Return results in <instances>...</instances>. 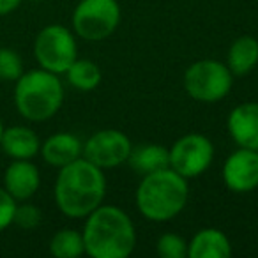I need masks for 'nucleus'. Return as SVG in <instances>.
Masks as SVG:
<instances>
[{
    "mask_svg": "<svg viewBox=\"0 0 258 258\" xmlns=\"http://www.w3.org/2000/svg\"><path fill=\"white\" fill-rule=\"evenodd\" d=\"M53 195L62 214L73 219L87 218L106 197V179L103 170L83 158L76 159L60 168Z\"/></svg>",
    "mask_w": 258,
    "mask_h": 258,
    "instance_id": "f257e3e1",
    "label": "nucleus"
},
{
    "mask_svg": "<svg viewBox=\"0 0 258 258\" xmlns=\"http://www.w3.org/2000/svg\"><path fill=\"white\" fill-rule=\"evenodd\" d=\"M82 235L92 258H127L137 246L133 221L115 205H99L90 212Z\"/></svg>",
    "mask_w": 258,
    "mask_h": 258,
    "instance_id": "f03ea898",
    "label": "nucleus"
},
{
    "mask_svg": "<svg viewBox=\"0 0 258 258\" xmlns=\"http://www.w3.org/2000/svg\"><path fill=\"white\" fill-rule=\"evenodd\" d=\"M187 198V179L175 170L165 168L142 177L137 189V207L144 218L165 223L184 211Z\"/></svg>",
    "mask_w": 258,
    "mask_h": 258,
    "instance_id": "7ed1b4c3",
    "label": "nucleus"
},
{
    "mask_svg": "<svg viewBox=\"0 0 258 258\" xmlns=\"http://www.w3.org/2000/svg\"><path fill=\"white\" fill-rule=\"evenodd\" d=\"M64 89L58 75L46 69H32L16 80L15 104L22 117L30 122H44L62 106Z\"/></svg>",
    "mask_w": 258,
    "mask_h": 258,
    "instance_id": "20e7f679",
    "label": "nucleus"
},
{
    "mask_svg": "<svg viewBox=\"0 0 258 258\" xmlns=\"http://www.w3.org/2000/svg\"><path fill=\"white\" fill-rule=\"evenodd\" d=\"M233 75L226 64L218 60H198L184 73V89L187 96L200 103H216L228 96Z\"/></svg>",
    "mask_w": 258,
    "mask_h": 258,
    "instance_id": "39448f33",
    "label": "nucleus"
},
{
    "mask_svg": "<svg viewBox=\"0 0 258 258\" xmlns=\"http://www.w3.org/2000/svg\"><path fill=\"white\" fill-rule=\"evenodd\" d=\"M120 6L117 0H80L73 13V29L82 39L103 41L117 30Z\"/></svg>",
    "mask_w": 258,
    "mask_h": 258,
    "instance_id": "423d86ee",
    "label": "nucleus"
},
{
    "mask_svg": "<svg viewBox=\"0 0 258 258\" xmlns=\"http://www.w3.org/2000/svg\"><path fill=\"white\" fill-rule=\"evenodd\" d=\"M37 64L55 75H62L78 58L76 39L71 30L62 25H48L37 34L34 43Z\"/></svg>",
    "mask_w": 258,
    "mask_h": 258,
    "instance_id": "0eeeda50",
    "label": "nucleus"
},
{
    "mask_svg": "<svg viewBox=\"0 0 258 258\" xmlns=\"http://www.w3.org/2000/svg\"><path fill=\"white\" fill-rule=\"evenodd\" d=\"M170 151V168L184 179H195L207 172L214 159V145L207 137L189 133L179 138Z\"/></svg>",
    "mask_w": 258,
    "mask_h": 258,
    "instance_id": "6e6552de",
    "label": "nucleus"
},
{
    "mask_svg": "<svg viewBox=\"0 0 258 258\" xmlns=\"http://www.w3.org/2000/svg\"><path fill=\"white\" fill-rule=\"evenodd\" d=\"M133 144L118 129H101L83 144L82 158L97 168H115L124 165L131 154Z\"/></svg>",
    "mask_w": 258,
    "mask_h": 258,
    "instance_id": "1a4fd4ad",
    "label": "nucleus"
},
{
    "mask_svg": "<svg viewBox=\"0 0 258 258\" xmlns=\"http://www.w3.org/2000/svg\"><path fill=\"white\" fill-rule=\"evenodd\" d=\"M223 182L233 193H249L258 187V151L239 147L223 165Z\"/></svg>",
    "mask_w": 258,
    "mask_h": 258,
    "instance_id": "9d476101",
    "label": "nucleus"
},
{
    "mask_svg": "<svg viewBox=\"0 0 258 258\" xmlns=\"http://www.w3.org/2000/svg\"><path fill=\"white\" fill-rule=\"evenodd\" d=\"M228 133L239 147L258 151V103H242L228 115Z\"/></svg>",
    "mask_w": 258,
    "mask_h": 258,
    "instance_id": "9b49d317",
    "label": "nucleus"
},
{
    "mask_svg": "<svg viewBox=\"0 0 258 258\" xmlns=\"http://www.w3.org/2000/svg\"><path fill=\"white\" fill-rule=\"evenodd\" d=\"M41 184L39 170L30 159H15L4 175V189L18 200H29L37 193Z\"/></svg>",
    "mask_w": 258,
    "mask_h": 258,
    "instance_id": "f8f14e48",
    "label": "nucleus"
},
{
    "mask_svg": "<svg viewBox=\"0 0 258 258\" xmlns=\"http://www.w3.org/2000/svg\"><path fill=\"white\" fill-rule=\"evenodd\" d=\"M83 144L80 142L78 137L71 133H57L51 135L43 145H41V154L43 159L51 166H62L76 161L82 158Z\"/></svg>",
    "mask_w": 258,
    "mask_h": 258,
    "instance_id": "ddd939ff",
    "label": "nucleus"
},
{
    "mask_svg": "<svg viewBox=\"0 0 258 258\" xmlns=\"http://www.w3.org/2000/svg\"><path fill=\"white\" fill-rule=\"evenodd\" d=\"M232 244L225 232L218 228H204L195 233L187 244V256L191 258H228Z\"/></svg>",
    "mask_w": 258,
    "mask_h": 258,
    "instance_id": "4468645a",
    "label": "nucleus"
},
{
    "mask_svg": "<svg viewBox=\"0 0 258 258\" xmlns=\"http://www.w3.org/2000/svg\"><path fill=\"white\" fill-rule=\"evenodd\" d=\"M0 147L13 159H32L41 151V142L30 127L13 125L4 129Z\"/></svg>",
    "mask_w": 258,
    "mask_h": 258,
    "instance_id": "2eb2a0df",
    "label": "nucleus"
},
{
    "mask_svg": "<svg viewBox=\"0 0 258 258\" xmlns=\"http://www.w3.org/2000/svg\"><path fill=\"white\" fill-rule=\"evenodd\" d=\"M127 163L138 175L159 172L170 168V151L159 144H138L131 149Z\"/></svg>",
    "mask_w": 258,
    "mask_h": 258,
    "instance_id": "dca6fc26",
    "label": "nucleus"
},
{
    "mask_svg": "<svg viewBox=\"0 0 258 258\" xmlns=\"http://www.w3.org/2000/svg\"><path fill=\"white\" fill-rule=\"evenodd\" d=\"M258 64V41L251 36H242L228 50L226 66L233 76H246Z\"/></svg>",
    "mask_w": 258,
    "mask_h": 258,
    "instance_id": "f3484780",
    "label": "nucleus"
},
{
    "mask_svg": "<svg viewBox=\"0 0 258 258\" xmlns=\"http://www.w3.org/2000/svg\"><path fill=\"white\" fill-rule=\"evenodd\" d=\"M66 76H68V82L82 92H90L97 89L103 80L99 66L89 58H76L71 68L66 71Z\"/></svg>",
    "mask_w": 258,
    "mask_h": 258,
    "instance_id": "a211bd4d",
    "label": "nucleus"
},
{
    "mask_svg": "<svg viewBox=\"0 0 258 258\" xmlns=\"http://www.w3.org/2000/svg\"><path fill=\"white\" fill-rule=\"evenodd\" d=\"M50 253L55 258H78L85 253L83 235L76 230H58L50 240Z\"/></svg>",
    "mask_w": 258,
    "mask_h": 258,
    "instance_id": "6ab92c4d",
    "label": "nucleus"
},
{
    "mask_svg": "<svg viewBox=\"0 0 258 258\" xmlns=\"http://www.w3.org/2000/svg\"><path fill=\"white\" fill-rule=\"evenodd\" d=\"M22 57L15 50L0 48V80L4 82H16L23 75Z\"/></svg>",
    "mask_w": 258,
    "mask_h": 258,
    "instance_id": "aec40b11",
    "label": "nucleus"
},
{
    "mask_svg": "<svg viewBox=\"0 0 258 258\" xmlns=\"http://www.w3.org/2000/svg\"><path fill=\"white\" fill-rule=\"evenodd\" d=\"M156 251L163 258H186L187 242L177 233H165L158 239Z\"/></svg>",
    "mask_w": 258,
    "mask_h": 258,
    "instance_id": "412c9836",
    "label": "nucleus"
},
{
    "mask_svg": "<svg viewBox=\"0 0 258 258\" xmlns=\"http://www.w3.org/2000/svg\"><path fill=\"white\" fill-rule=\"evenodd\" d=\"M43 221V214L41 211L32 204H25V205H16V212H15V219L13 223L18 225L23 230H34L41 225Z\"/></svg>",
    "mask_w": 258,
    "mask_h": 258,
    "instance_id": "4be33fe9",
    "label": "nucleus"
},
{
    "mask_svg": "<svg viewBox=\"0 0 258 258\" xmlns=\"http://www.w3.org/2000/svg\"><path fill=\"white\" fill-rule=\"evenodd\" d=\"M16 200L4 189L0 187V232L6 230L9 225H13V219H15L16 212Z\"/></svg>",
    "mask_w": 258,
    "mask_h": 258,
    "instance_id": "5701e85b",
    "label": "nucleus"
},
{
    "mask_svg": "<svg viewBox=\"0 0 258 258\" xmlns=\"http://www.w3.org/2000/svg\"><path fill=\"white\" fill-rule=\"evenodd\" d=\"M22 2L23 0H0V16L9 15V13H13L15 9H18Z\"/></svg>",
    "mask_w": 258,
    "mask_h": 258,
    "instance_id": "b1692460",
    "label": "nucleus"
},
{
    "mask_svg": "<svg viewBox=\"0 0 258 258\" xmlns=\"http://www.w3.org/2000/svg\"><path fill=\"white\" fill-rule=\"evenodd\" d=\"M2 133H4V124H2V120H0V140H2Z\"/></svg>",
    "mask_w": 258,
    "mask_h": 258,
    "instance_id": "393cba45",
    "label": "nucleus"
},
{
    "mask_svg": "<svg viewBox=\"0 0 258 258\" xmlns=\"http://www.w3.org/2000/svg\"><path fill=\"white\" fill-rule=\"evenodd\" d=\"M32 2H43V0H32Z\"/></svg>",
    "mask_w": 258,
    "mask_h": 258,
    "instance_id": "a878e982",
    "label": "nucleus"
}]
</instances>
